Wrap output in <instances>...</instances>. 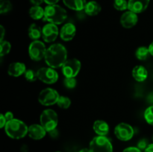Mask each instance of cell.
Here are the masks:
<instances>
[{
    "instance_id": "obj_1",
    "label": "cell",
    "mask_w": 153,
    "mask_h": 152,
    "mask_svg": "<svg viewBox=\"0 0 153 152\" xmlns=\"http://www.w3.org/2000/svg\"><path fill=\"white\" fill-rule=\"evenodd\" d=\"M45 62L49 67L58 69L62 67L67 61V51L63 45L60 43L51 45L46 50Z\"/></svg>"
},
{
    "instance_id": "obj_2",
    "label": "cell",
    "mask_w": 153,
    "mask_h": 152,
    "mask_svg": "<svg viewBox=\"0 0 153 152\" xmlns=\"http://www.w3.org/2000/svg\"><path fill=\"white\" fill-rule=\"evenodd\" d=\"M4 131L10 138L19 139L28 134V127L22 121L13 119L7 122L4 127Z\"/></svg>"
},
{
    "instance_id": "obj_3",
    "label": "cell",
    "mask_w": 153,
    "mask_h": 152,
    "mask_svg": "<svg viewBox=\"0 0 153 152\" xmlns=\"http://www.w3.org/2000/svg\"><path fill=\"white\" fill-rule=\"evenodd\" d=\"M44 10V19L50 23L60 25L62 24L67 17L65 9L58 4L46 6Z\"/></svg>"
},
{
    "instance_id": "obj_4",
    "label": "cell",
    "mask_w": 153,
    "mask_h": 152,
    "mask_svg": "<svg viewBox=\"0 0 153 152\" xmlns=\"http://www.w3.org/2000/svg\"><path fill=\"white\" fill-rule=\"evenodd\" d=\"M40 125L47 132L56 129L58 123V116L55 110L46 109L42 112L40 117Z\"/></svg>"
},
{
    "instance_id": "obj_5",
    "label": "cell",
    "mask_w": 153,
    "mask_h": 152,
    "mask_svg": "<svg viewBox=\"0 0 153 152\" xmlns=\"http://www.w3.org/2000/svg\"><path fill=\"white\" fill-rule=\"evenodd\" d=\"M90 149L92 152H113V146L105 136H97L90 142Z\"/></svg>"
},
{
    "instance_id": "obj_6",
    "label": "cell",
    "mask_w": 153,
    "mask_h": 152,
    "mask_svg": "<svg viewBox=\"0 0 153 152\" xmlns=\"http://www.w3.org/2000/svg\"><path fill=\"white\" fill-rule=\"evenodd\" d=\"M46 50L44 43L40 40H34L28 46V55L31 60L34 61H40L45 58Z\"/></svg>"
},
{
    "instance_id": "obj_7",
    "label": "cell",
    "mask_w": 153,
    "mask_h": 152,
    "mask_svg": "<svg viewBox=\"0 0 153 152\" xmlns=\"http://www.w3.org/2000/svg\"><path fill=\"white\" fill-rule=\"evenodd\" d=\"M59 94L52 88H46L40 92L38 101L42 105L51 106L57 104L59 99Z\"/></svg>"
},
{
    "instance_id": "obj_8",
    "label": "cell",
    "mask_w": 153,
    "mask_h": 152,
    "mask_svg": "<svg viewBox=\"0 0 153 152\" xmlns=\"http://www.w3.org/2000/svg\"><path fill=\"white\" fill-rule=\"evenodd\" d=\"M82 64L76 58L67 60L61 67L62 73L65 77H76L80 72Z\"/></svg>"
},
{
    "instance_id": "obj_9",
    "label": "cell",
    "mask_w": 153,
    "mask_h": 152,
    "mask_svg": "<svg viewBox=\"0 0 153 152\" xmlns=\"http://www.w3.org/2000/svg\"><path fill=\"white\" fill-rule=\"evenodd\" d=\"M37 78L47 84L55 83L58 79V74L55 69L51 67H43L37 70Z\"/></svg>"
},
{
    "instance_id": "obj_10",
    "label": "cell",
    "mask_w": 153,
    "mask_h": 152,
    "mask_svg": "<svg viewBox=\"0 0 153 152\" xmlns=\"http://www.w3.org/2000/svg\"><path fill=\"white\" fill-rule=\"evenodd\" d=\"M114 134L118 139L121 141H128L134 134V128L128 124L121 122L114 128Z\"/></svg>"
},
{
    "instance_id": "obj_11",
    "label": "cell",
    "mask_w": 153,
    "mask_h": 152,
    "mask_svg": "<svg viewBox=\"0 0 153 152\" xmlns=\"http://www.w3.org/2000/svg\"><path fill=\"white\" fill-rule=\"evenodd\" d=\"M59 30L57 25L53 23H47L42 28V37L46 43H52L58 37Z\"/></svg>"
},
{
    "instance_id": "obj_12",
    "label": "cell",
    "mask_w": 153,
    "mask_h": 152,
    "mask_svg": "<svg viewBox=\"0 0 153 152\" xmlns=\"http://www.w3.org/2000/svg\"><path fill=\"white\" fill-rule=\"evenodd\" d=\"M138 21L137 13L128 10L123 13L120 17V23L125 28H131L134 27Z\"/></svg>"
},
{
    "instance_id": "obj_13",
    "label": "cell",
    "mask_w": 153,
    "mask_h": 152,
    "mask_svg": "<svg viewBox=\"0 0 153 152\" xmlns=\"http://www.w3.org/2000/svg\"><path fill=\"white\" fill-rule=\"evenodd\" d=\"M150 0H128V10L135 13H140L147 9Z\"/></svg>"
},
{
    "instance_id": "obj_14",
    "label": "cell",
    "mask_w": 153,
    "mask_h": 152,
    "mask_svg": "<svg viewBox=\"0 0 153 152\" xmlns=\"http://www.w3.org/2000/svg\"><path fill=\"white\" fill-rule=\"evenodd\" d=\"M76 33V28L74 24L73 23H66L64 26L61 28L60 31V37L64 41H70L74 38Z\"/></svg>"
},
{
    "instance_id": "obj_15",
    "label": "cell",
    "mask_w": 153,
    "mask_h": 152,
    "mask_svg": "<svg viewBox=\"0 0 153 152\" xmlns=\"http://www.w3.org/2000/svg\"><path fill=\"white\" fill-rule=\"evenodd\" d=\"M47 131L44 129L41 125L33 124L28 127V134L31 139L35 140H39L43 139L46 136Z\"/></svg>"
},
{
    "instance_id": "obj_16",
    "label": "cell",
    "mask_w": 153,
    "mask_h": 152,
    "mask_svg": "<svg viewBox=\"0 0 153 152\" xmlns=\"http://www.w3.org/2000/svg\"><path fill=\"white\" fill-rule=\"evenodd\" d=\"M26 70L25 63L21 62H13L9 65L7 72L10 76L17 77L22 75V74H25Z\"/></svg>"
},
{
    "instance_id": "obj_17",
    "label": "cell",
    "mask_w": 153,
    "mask_h": 152,
    "mask_svg": "<svg viewBox=\"0 0 153 152\" xmlns=\"http://www.w3.org/2000/svg\"><path fill=\"white\" fill-rule=\"evenodd\" d=\"M132 76L137 82H143L148 77L147 69L143 66H136L132 70Z\"/></svg>"
},
{
    "instance_id": "obj_18",
    "label": "cell",
    "mask_w": 153,
    "mask_h": 152,
    "mask_svg": "<svg viewBox=\"0 0 153 152\" xmlns=\"http://www.w3.org/2000/svg\"><path fill=\"white\" fill-rule=\"evenodd\" d=\"M93 128L98 136H106L109 132V125L103 120H97L94 122Z\"/></svg>"
},
{
    "instance_id": "obj_19",
    "label": "cell",
    "mask_w": 153,
    "mask_h": 152,
    "mask_svg": "<svg viewBox=\"0 0 153 152\" xmlns=\"http://www.w3.org/2000/svg\"><path fill=\"white\" fill-rule=\"evenodd\" d=\"M63 2L68 8L76 11L84 10L87 4L86 0H63Z\"/></svg>"
},
{
    "instance_id": "obj_20",
    "label": "cell",
    "mask_w": 153,
    "mask_h": 152,
    "mask_svg": "<svg viewBox=\"0 0 153 152\" xmlns=\"http://www.w3.org/2000/svg\"><path fill=\"white\" fill-rule=\"evenodd\" d=\"M85 12L88 16H96L99 14L102 10L101 5L96 1H90L87 2L85 7Z\"/></svg>"
},
{
    "instance_id": "obj_21",
    "label": "cell",
    "mask_w": 153,
    "mask_h": 152,
    "mask_svg": "<svg viewBox=\"0 0 153 152\" xmlns=\"http://www.w3.org/2000/svg\"><path fill=\"white\" fill-rule=\"evenodd\" d=\"M28 34L31 40H38L42 37V29L38 25L33 23L28 28Z\"/></svg>"
},
{
    "instance_id": "obj_22",
    "label": "cell",
    "mask_w": 153,
    "mask_h": 152,
    "mask_svg": "<svg viewBox=\"0 0 153 152\" xmlns=\"http://www.w3.org/2000/svg\"><path fill=\"white\" fill-rule=\"evenodd\" d=\"M28 13H29L31 18H32L33 19H35V20H38V19L44 17L45 10L40 6H32L29 9Z\"/></svg>"
},
{
    "instance_id": "obj_23",
    "label": "cell",
    "mask_w": 153,
    "mask_h": 152,
    "mask_svg": "<svg viewBox=\"0 0 153 152\" xmlns=\"http://www.w3.org/2000/svg\"><path fill=\"white\" fill-rule=\"evenodd\" d=\"M149 55H151V54L149 47L147 48L146 46H140L135 52V56L139 61H146Z\"/></svg>"
},
{
    "instance_id": "obj_24",
    "label": "cell",
    "mask_w": 153,
    "mask_h": 152,
    "mask_svg": "<svg viewBox=\"0 0 153 152\" xmlns=\"http://www.w3.org/2000/svg\"><path fill=\"white\" fill-rule=\"evenodd\" d=\"M11 49V45L8 41L3 40L0 42V56L3 57L7 55Z\"/></svg>"
},
{
    "instance_id": "obj_25",
    "label": "cell",
    "mask_w": 153,
    "mask_h": 152,
    "mask_svg": "<svg viewBox=\"0 0 153 152\" xmlns=\"http://www.w3.org/2000/svg\"><path fill=\"white\" fill-rule=\"evenodd\" d=\"M12 4L9 0H0V13H6L12 9Z\"/></svg>"
},
{
    "instance_id": "obj_26",
    "label": "cell",
    "mask_w": 153,
    "mask_h": 152,
    "mask_svg": "<svg viewBox=\"0 0 153 152\" xmlns=\"http://www.w3.org/2000/svg\"><path fill=\"white\" fill-rule=\"evenodd\" d=\"M58 107L61 109H67L70 107V104H71V101L70 98L67 96H61L59 97L58 102H57Z\"/></svg>"
},
{
    "instance_id": "obj_27",
    "label": "cell",
    "mask_w": 153,
    "mask_h": 152,
    "mask_svg": "<svg viewBox=\"0 0 153 152\" xmlns=\"http://www.w3.org/2000/svg\"><path fill=\"white\" fill-rule=\"evenodd\" d=\"M114 7L116 10L123 11L128 9V1L126 0H114Z\"/></svg>"
},
{
    "instance_id": "obj_28",
    "label": "cell",
    "mask_w": 153,
    "mask_h": 152,
    "mask_svg": "<svg viewBox=\"0 0 153 152\" xmlns=\"http://www.w3.org/2000/svg\"><path fill=\"white\" fill-rule=\"evenodd\" d=\"M144 119L149 125L153 126V105L149 106L144 112Z\"/></svg>"
},
{
    "instance_id": "obj_29",
    "label": "cell",
    "mask_w": 153,
    "mask_h": 152,
    "mask_svg": "<svg viewBox=\"0 0 153 152\" xmlns=\"http://www.w3.org/2000/svg\"><path fill=\"white\" fill-rule=\"evenodd\" d=\"M25 79L29 82H34L37 78V72L32 69H27L25 71V74H24Z\"/></svg>"
},
{
    "instance_id": "obj_30",
    "label": "cell",
    "mask_w": 153,
    "mask_h": 152,
    "mask_svg": "<svg viewBox=\"0 0 153 152\" xmlns=\"http://www.w3.org/2000/svg\"><path fill=\"white\" fill-rule=\"evenodd\" d=\"M64 86L68 89H73L77 84V80L76 77H65L64 80Z\"/></svg>"
},
{
    "instance_id": "obj_31",
    "label": "cell",
    "mask_w": 153,
    "mask_h": 152,
    "mask_svg": "<svg viewBox=\"0 0 153 152\" xmlns=\"http://www.w3.org/2000/svg\"><path fill=\"white\" fill-rule=\"evenodd\" d=\"M149 144H148V141L146 139H142L140 141L137 142V148H138L140 150H145L146 148L148 147Z\"/></svg>"
},
{
    "instance_id": "obj_32",
    "label": "cell",
    "mask_w": 153,
    "mask_h": 152,
    "mask_svg": "<svg viewBox=\"0 0 153 152\" xmlns=\"http://www.w3.org/2000/svg\"><path fill=\"white\" fill-rule=\"evenodd\" d=\"M7 120H6L5 117H4V115L1 113L0 115V128H3L5 127L6 124H7Z\"/></svg>"
},
{
    "instance_id": "obj_33",
    "label": "cell",
    "mask_w": 153,
    "mask_h": 152,
    "mask_svg": "<svg viewBox=\"0 0 153 152\" xmlns=\"http://www.w3.org/2000/svg\"><path fill=\"white\" fill-rule=\"evenodd\" d=\"M123 152H142L137 147H128L123 151Z\"/></svg>"
},
{
    "instance_id": "obj_34",
    "label": "cell",
    "mask_w": 153,
    "mask_h": 152,
    "mask_svg": "<svg viewBox=\"0 0 153 152\" xmlns=\"http://www.w3.org/2000/svg\"><path fill=\"white\" fill-rule=\"evenodd\" d=\"M4 117H5L6 120H7V122H9V121L13 119V114L11 113V112L8 111V112H7V113H4Z\"/></svg>"
},
{
    "instance_id": "obj_35",
    "label": "cell",
    "mask_w": 153,
    "mask_h": 152,
    "mask_svg": "<svg viewBox=\"0 0 153 152\" xmlns=\"http://www.w3.org/2000/svg\"><path fill=\"white\" fill-rule=\"evenodd\" d=\"M44 0H30V2L33 4V6H40Z\"/></svg>"
},
{
    "instance_id": "obj_36",
    "label": "cell",
    "mask_w": 153,
    "mask_h": 152,
    "mask_svg": "<svg viewBox=\"0 0 153 152\" xmlns=\"http://www.w3.org/2000/svg\"><path fill=\"white\" fill-rule=\"evenodd\" d=\"M60 0H44V2L46 3L48 5H52V4H57V3Z\"/></svg>"
},
{
    "instance_id": "obj_37",
    "label": "cell",
    "mask_w": 153,
    "mask_h": 152,
    "mask_svg": "<svg viewBox=\"0 0 153 152\" xmlns=\"http://www.w3.org/2000/svg\"><path fill=\"white\" fill-rule=\"evenodd\" d=\"M0 30H1V39H0V42L3 41V39H4V32H5V30H4V27L2 25L0 26Z\"/></svg>"
},
{
    "instance_id": "obj_38",
    "label": "cell",
    "mask_w": 153,
    "mask_h": 152,
    "mask_svg": "<svg viewBox=\"0 0 153 152\" xmlns=\"http://www.w3.org/2000/svg\"><path fill=\"white\" fill-rule=\"evenodd\" d=\"M49 134H50L51 137H53V138H55V137H56L58 134V131H57V129L53 130V131H50V132H49Z\"/></svg>"
},
{
    "instance_id": "obj_39",
    "label": "cell",
    "mask_w": 153,
    "mask_h": 152,
    "mask_svg": "<svg viewBox=\"0 0 153 152\" xmlns=\"http://www.w3.org/2000/svg\"><path fill=\"white\" fill-rule=\"evenodd\" d=\"M144 152H153V144H149L144 150Z\"/></svg>"
},
{
    "instance_id": "obj_40",
    "label": "cell",
    "mask_w": 153,
    "mask_h": 152,
    "mask_svg": "<svg viewBox=\"0 0 153 152\" xmlns=\"http://www.w3.org/2000/svg\"><path fill=\"white\" fill-rule=\"evenodd\" d=\"M148 101H149V102L153 104V92L149 95V96H148Z\"/></svg>"
},
{
    "instance_id": "obj_41",
    "label": "cell",
    "mask_w": 153,
    "mask_h": 152,
    "mask_svg": "<svg viewBox=\"0 0 153 152\" xmlns=\"http://www.w3.org/2000/svg\"><path fill=\"white\" fill-rule=\"evenodd\" d=\"M149 52H150L151 55H152L153 56V42L152 43H151V44L149 45Z\"/></svg>"
},
{
    "instance_id": "obj_42",
    "label": "cell",
    "mask_w": 153,
    "mask_h": 152,
    "mask_svg": "<svg viewBox=\"0 0 153 152\" xmlns=\"http://www.w3.org/2000/svg\"><path fill=\"white\" fill-rule=\"evenodd\" d=\"M79 152H92V151H91V150L90 148H84V149H82L81 151H79Z\"/></svg>"
},
{
    "instance_id": "obj_43",
    "label": "cell",
    "mask_w": 153,
    "mask_h": 152,
    "mask_svg": "<svg viewBox=\"0 0 153 152\" xmlns=\"http://www.w3.org/2000/svg\"><path fill=\"white\" fill-rule=\"evenodd\" d=\"M56 152H61V151H56Z\"/></svg>"
}]
</instances>
